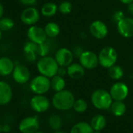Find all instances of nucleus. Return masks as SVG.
<instances>
[{
    "label": "nucleus",
    "instance_id": "f257e3e1",
    "mask_svg": "<svg viewBox=\"0 0 133 133\" xmlns=\"http://www.w3.org/2000/svg\"><path fill=\"white\" fill-rule=\"evenodd\" d=\"M75 101V97L74 94L66 89L56 92L52 98V106L59 110H68L73 108Z\"/></svg>",
    "mask_w": 133,
    "mask_h": 133
},
{
    "label": "nucleus",
    "instance_id": "f03ea898",
    "mask_svg": "<svg viewBox=\"0 0 133 133\" xmlns=\"http://www.w3.org/2000/svg\"><path fill=\"white\" fill-rule=\"evenodd\" d=\"M59 66L54 57L45 56L41 57L37 62V69L40 75L52 78L58 73Z\"/></svg>",
    "mask_w": 133,
    "mask_h": 133
},
{
    "label": "nucleus",
    "instance_id": "7ed1b4c3",
    "mask_svg": "<svg viewBox=\"0 0 133 133\" xmlns=\"http://www.w3.org/2000/svg\"><path fill=\"white\" fill-rule=\"evenodd\" d=\"M113 101L114 99H112L110 92L103 89L95 90L91 95L92 104L98 110H109Z\"/></svg>",
    "mask_w": 133,
    "mask_h": 133
},
{
    "label": "nucleus",
    "instance_id": "20e7f679",
    "mask_svg": "<svg viewBox=\"0 0 133 133\" xmlns=\"http://www.w3.org/2000/svg\"><path fill=\"white\" fill-rule=\"evenodd\" d=\"M117 52L116 49L111 46L103 47L98 54L99 64L104 68H110L116 64L117 61Z\"/></svg>",
    "mask_w": 133,
    "mask_h": 133
},
{
    "label": "nucleus",
    "instance_id": "39448f33",
    "mask_svg": "<svg viewBox=\"0 0 133 133\" xmlns=\"http://www.w3.org/2000/svg\"><path fill=\"white\" fill-rule=\"evenodd\" d=\"M51 89V79L44 75L35 76L30 82V89L36 95H44Z\"/></svg>",
    "mask_w": 133,
    "mask_h": 133
},
{
    "label": "nucleus",
    "instance_id": "423d86ee",
    "mask_svg": "<svg viewBox=\"0 0 133 133\" xmlns=\"http://www.w3.org/2000/svg\"><path fill=\"white\" fill-rule=\"evenodd\" d=\"M78 59L79 63L87 70H92L99 65L98 55L91 50L83 51Z\"/></svg>",
    "mask_w": 133,
    "mask_h": 133
},
{
    "label": "nucleus",
    "instance_id": "0eeeda50",
    "mask_svg": "<svg viewBox=\"0 0 133 133\" xmlns=\"http://www.w3.org/2000/svg\"><path fill=\"white\" fill-rule=\"evenodd\" d=\"M39 126L40 124L37 116L26 117L21 121L18 128L21 133H35L38 131Z\"/></svg>",
    "mask_w": 133,
    "mask_h": 133
},
{
    "label": "nucleus",
    "instance_id": "6e6552de",
    "mask_svg": "<svg viewBox=\"0 0 133 133\" xmlns=\"http://www.w3.org/2000/svg\"><path fill=\"white\" fill-rule=\"evenodd\" d=\"M40 19V12L34 6L25 8L21 14V21L26 25L32 26L38 22Z\"/></svg>",
    "mask_w": 133,
    "mask_h": 133
},
{
    "label": "nucleus",
    "instance_id": "1a4fd4ad",
    "mask_svg": "<svg viewBox=\"0 0 133 133\" xmlns=\"http://www.w3.org/2000/svg\"><path fill=\"white\" fill-rule=\"evenodd\" d=\"M110 93L114 100L124 101L128 95V85L121 82H117L112 85L110 89Z\"/></svg>",
    "mask_w": 133,
    "mask_h": 133
},
{
    "label": "nucleus",
    "instance_id": "9d476101",
    "mask_svg": "<svg viewBox=\"0 0 133 133\" xmlns=\"http://www.w3.org/2000/svg\"><path fill=\"white\" fill-rule=\"evenodd\" d=\"M30 106L35 112L41 114L48 110L50 107V102L45 96L35 94L31 99Z\"/></svg>",
    "mask_w": 133,
    "mask_h": 133
},
{
    "label": "nucleus",
    "instance_id": "9b49d317",
    "mask_svg": "<svg viewBox=\"0 0 133 133\" xmlns=\"http://www.w3.org/2000/svg\"><path fill=\"white\" fill-rule=\"evenodd\" d=\"M27 36L29 41H31L38 45L45 42L48 38L45 29L35 24L29 27L27 31Z\"/></svg>",
    "mask_w": 133,
    "mask_h": 133
},
{
    "label": "nucleus",
    "instance_id": "f8f14e48",
    "mask_svg": "<svg viewBox=\"0 0 133 133\" xmlns=\"http://www.w3.org/2000/svg\"><path fill=\"white\" fill-rule=\"evenodd\" d=\"M74 53L68 48H60L55 53V59L59 66H68L74 60Z\"/></svg>",
    "mask_w": 133,
    "mask_h": 133
},
{
    "label": "nucleus",
    "instance_id": "ddd939ff",
    "mask_svg": "<svg viewBox=\"0 0 133 133\" xmlns=\"http://www.w3.org/2000/svg\"><path fill=\"white\" fill-rule=\"evenodd\" d=\"M117 30L118 34L125 38L133 37V18L124 17L117 23Z\"/></svg>",
    "mask_w": 133,
    "mask_h": 133
},
{
    "label": "nucleus",
    "instance_id": "4468645a",
    "mask_svg": "<svg viewBox=\"0 0 133 133\" xmlns=\"http://www.w3.org/2000/svg\"><path fill=\"white\" fill-rule=\"evenodd\" d=\"M12 76L15 82L23 85L27 83L30 80L31 72L26 66L17 64L15 66V68L14 69Z\"/></svg>",
    "mask_w": 133,
    "mask_h": 133
},
{
    "label": "nucleus",
    "instance_id": "2eb2a0df",
    "mask_svg": "<svg viewBox=\"0 0 133 133\" xmlns=\"http://www.w3.org/2000/svg\"><path fill=\"white\" fill-rule=\"evenodd\" d=\"M89 31L96 39H103L108 35V28L106 24L99 20L94 21L89 26Z\"/></svg>",
    "mask_w": 133,
    "mask_h": 133
},
{
    "label": "nucleus",
    "instance_id": "dca6fc26",
    "mask_svg": "<svg viewBox=\"0 0 133 133\" xmlns=\"http://www.w3.org/2000/svg\"><path fill=\"white\" fill-rule=\"evenodd\" d=\"M13 98V89L10 85L4 81H0V105L9 104Z\"/></svg>",
    "mask_w": 133,
    "mask_h": 133
},
{
    "label": "nucleus",
    "instance_id": "f3484780",
    "mask_svg": "<svg viewBox=\"0 0 133 133\" xmlns=\"http://www.w3.org/2000/svg\"><path fill=\"white\" fill-rule=\"evenodd\" d=\"M85 74V68L80 63H72L66 66V75L75 80L81 79Z\"/></svg>",
    "mask_w": 133,
    "mask_h": 133
},
{
    "label": "nucleus",
    "instance_id": "a211bd4d",
    "mask_svg": "<svg viewBox=\"0 0 133 133\" xmlns=\"http://www.w3.org/2000/svg\"><path fill=\"white\" fill-rule=\"evenodd\" d=\"M23 51L27 61L35 62L38 56V44L29 41L24 45Z\"/></svg>",
    "mask_w": 133,
    "mask_h": 133
},
{
    "label": "nucleus",
    "instance_id": "6ab92c4d",
    "mask_svg": "<svg viewBox=\"0 0 133 133\" xmlns=\"http://www.w3.org/2000/svg\"><path fill=\"white\" fill-rule=\"evenodd\" d=\"M15 68L12 59L8 56L0 57V76L6 77L12 75Z\"/></svg>",
    "mask_w": 133,
    "mask_h": 133
},
{
    "label": "nucleus",
    "instance_id": "aec40b11",
    "mask_svg": "<svg viewBox=\"0 0 133 133\" xmlns=\"http://www.w3.org/2000/svg\"><path fill=\"white\" fill-rule=\"evenodd\" d=\"M70 133H94V130L88 122L79 121L73 125Z\"/></svg>",
    "mask_w": 133,
    "mask_h": 133
},
{
    "label": "nucleus",
    "instance_id": "412c9836",
    "mask_svg": "<svg viewBox=\"0 0 133 133\" xmlns=\"http://www.w3.org/2000/svg\"><path fill=\"white\" fill-rule=\"evenodd\" d=\"M90 124L94 131H102L107 125V119L102 114H96L91 119Z\"/></svg>",
    "mask_w": 133,
    "mask_h": 133
},
{
    "label": "nucleus",
    "instance_id": "4be33fe9",
    "mask_svg": "<svg viewBox=\"0 0 133 133\" xmlns=\"http://www.w3.org/2000/svg\"><path fill=\"white\" fill-rule=\"evenodd\" d=\"M111 113L116 116V117H121L123 116L126 112V105L123 101H118V100H114L110 108Z\"/></svg>",
    "mask_w": 133,
    "mask_h": 133
},
{
    "label": "nucleus",
    "instance_id": "5701e85b",
    "mask_svg": "<svg viewBox=\"0 0 133 133\" xmlns=\"http://www.w3.org/2000/svg\"><path fill=\"white\" fill-rule=\"evenodd\" d=\"M58 11V6L52 2H48L45 3L41 8V14L44 17H51L56 14Z\"/></svg>",
    "mask_w": 133,
    "mask_h": 133
},
{
    "label": "nucleus",
    "instance_id": "b1692460",
    "mask_svg": "<svg viewBox=\"0 0 133 133\" xmlns=\"http://www.w3.org/2000/svg\"><path fill=\"white\" fill-rule=\"evenodd\" d=\"M50 79H51V89L53 91L56 92L65 89L66 81L63 76L56 75Z\"/></svg>",
    "mask_w": 133,
    "mask_h": 133
},
{
    "label": "nucleus",
    "instance_id": "393cba45",
    "mask_svg": "<svg viewBox=\"0 0 133 133\" xmlns=\"http://www.w3.org/2000/svg\"><path fill=\"white\" fill-rule=\"evenodd\" d=\"M45 34L49 38H56L60 33V28L58 24L55 22H49L44 28Z\"/></svg>",
    "mask_w": 133,
    "mask_h": 133
},
{
    "label": "nucleus",
    "instance_id": "a878e982",
    "mask_svg": "<svg viewBox=\"0 0 133 133\" xmlns=\"http://www.w3.org/2000/svg\"><path fill=\"white\" fill-rule=\"evenodd\" d=\"M108 75L109 77L115 81H118L121 79L124 76V70L119 65L114 64V66L108 68Z\"/></svg>",
    "mask_w": 133,
    "mask_h": 133
},
{
    "label": "nucleus",
    "instance_id": "bb28decb",
    "mask_svg": "<svg viewBox=\"0 0 133 133\" xmlns=\"http://www.w3.org/2000/svg\"><path fill=\"white\" fill-rule=\"evenodd\" d=\"M14 21L10 17H3L0 19V30L2 31V32L11 31L14 28Z\"/></svg>",
    "mask_w": 133,
    "mask_h": 133
},
{
    "label": "nucleus",
    "instance_id": "cd10ccee",
    "mask_svg": "<svg viewBox=\"0 0 133 133\" xmlns=\"http://www.w3.org/2000/svg\"><path fill=\"white\" fill-rule=\"evenodd\" d=\"M48 123L52 129L58 131L62 126V119L57 114H52L48 119Z\"/></svg>",
    "mask_w": 133,
    "mask_h": 133
},
{
    "label": "nucleus",
    "instance_id": "c85d7f7f",
    "mask_svg": "<svg viewBox=\"0 0 133 133\" xmlns=\"http://www.w3.org/2000/svg\"><path fill=\"white\" fill-rule=\"evenodd\" d=\"M73 109L77 113H79V114L84 113L88 109V103L83 99H75V101L74 103V105H73Z\"/></svg>",
    "mask_w": 133,
    "mask_h": 133
},
{
    "label": "nucleus",
    "instance_id": "c756f323",
    "mask_svg": "<svg viewBox=\"0 0 133 133\" xmlns=\"http://www.w3.org/2000/svg\"><path fill=\"white\" fill-rule=\"evenodd\" d=\"M58 11L63 15H68L72 11V4L68 1H63L58 6Z\"/></svg>",
    "mask_w": 133,
    "mask_h": 133
},
{
    "label": "nucleus",
    "instance_id": "7c9ffc66",
    "mask_svg": "<svg viewBox=\"0 0 133 133\" xmlns=\"http://www.w3.org/2000/svg\"><path fill=\"white\" fill-rule=\"evenodd\" d=\"M49 52V47L48 44L46 43V42L38 45V56H39L42 57V56H48Z\"/></svg>",
    "mask_w": 133,
    "mask_h": 133
},
{
    "label": "nucleus",
    "instance_id": "2f4dec72",
    "mask_svg": "<svg viewBox=\"0 0 133 133\" xmlns=\"http://www.w3.org/2000/svg\"><path fill=\"white\" fill-rule=\"evenodd\" d=\"M124 13L121 11V10H117L114 13L113 16H112V19H113V21L115 22L116 24L118 23L121 20H122L124 17Z\"/></svg>",
    "mask_w": 133,
    "mask_h": 133
},
{
    "label": "nucleus",
    "instance_id": "473e14b6",
    "mask_svg": "<svg viewBox=\"0 0 133 133\" xmlns=\"http://www.w3.org/2000/svg\"><path fill=\"white\" fill-rule=\"evenodd\" d=\"M21 4L25 6H34L37 3V0H19Z\"/></svg>",
    "mask_w": 133,
    "mask_h": 133
},
{
    "label": "nucleus",
    "instance_id": "72a5a7b5",
    "mask_svg": "<svg viewBox=\"0 0 133 133\" xmlns=\"http://www.w3.org/2000/svg\"><path fill=\"white\" fill-rule=\"evenodd\" d=\"M57 75L64 77L66 75V66H59Z\"/></svg>",
    "mask_w": 133,
    "mask_h": 133
},
{
    "label": "nucleus",
    "instance_id": "f704fd0d",
    "mask_svg": "<svg viewBox=\"0 0 133 133\" xmlns=\"http://www.w3.org/2000/svg\"><path fill=\"white\" fill-rule=\"evenodd\" d=\"M11 131V126L9 124H5L4 125L2 126V131L5 133H8Z\"/></svg>",
    "mask_w": 133,
    "mask_h": 133
},
{
    "label": "nucleus",
    "instance_id": "c9c22d12",
    "mask_svg": "<svg viewBox=\"0 0 133 133\" xmlns=\"http://www.w3.org/2000/svg\"><path fill=\"white\" fill-rule=\"evenodd\" d=\"M128 11L130 14L133 15V3L128 5Z\"/></svg>",
    "mask_w": 133,
    "mask_h": 133
},
{
    "label": "nucleus",
    "instance_id": "e433bc0d",
    "mask_svg": "<svg viewBox=\"0 0 133 133\" xmlns=\"http://www.w3.org/2000/svg\"><path fill=\"white\" fill-rule=\"evenodd\" d=\"M3 14H4V7L3 4L0 3V19L3 17Z\"/></svg>",
    "mask_w": 133,
    "mask_h": 133
},
{
    "label": "nucleus",
    "instance_id": "4c0bfd02",
    "mask_svg": "<svg viewBox=\"0 0 133 133\" xmlns=\"http://www.w3.org/2000/svg\"><path fill=\"white\" fill-rule=\"evenodd\" d=\"M119 1L123 3V4H125V5H129L130 3H133V0H119Z\"/></svg>",
    "mask_w": 133,
    "mask_h": 133
},
{
    "label": "nucleus",
    "instance_id": "58836bf2",
    "mask_svg": "<svg viewBox=\"0 0 133 133\" xmlns=\"http://www.w3.org/2000/svg\"><path fill=\"white\" fill-rule=\"evenodd\" d=\"M55 133H66V132H64V131H56Z\"/></svg>",
    "mask_w": 133,
    "mask_h": 133
},
{
    "label": "nucleus",
    "instance_id": "ea45409f",
    "mask_svg": "<svg viewBox=\"0 0 133 133\" xmlns=\"http://www.w3.org/2000/svg\"><path fill=\"white\" fill-rule=\"evenodd\" d=\"M2 31L1 30H0V41H1V39H2Z\"/></svg>",
    "mask_w": 133,
    "mask_h": 133
},
{
    "label": "nucleus",
    "instance_id": "a19ab883",
    "mask_svg": "<svg viewBox=\"0 0 133 133\" xmlns=\"http://www.w3.org/2000/svg\"><path fill=\"white\" fill-rule=\"evenodd\" d=\"M94 133H101V131H94Z\"/></svg>",
    "mask_w": 133,
    "mask_h": 133
},
{
    "label": "nucleus",
    "instance_id": "79ce46f5",
    "mask_svg": "<svg viewBox=\"0 0 133 133\" xmlns=\"http://www.w3.org/2000/svg\"><path fill=\"white\" fill-rule=\"evenodd\" d=\"M35 133H45V132H43V131H37L36 132H35Z\"/></svg>",
    "mask_w": 133,
    "mask_h": 133
},
{
    "label": "nucleus",
    "instance_id": "37998d69",
    "mask_svg": "<svg viewBox=\"0 0 133 133\" xmlns=\"http://www.w3.org/2000/svg\"><path fill=\"white\" fill-rule=\"evenodd\" d=\"M2 131V125H1V124H0V132Z\"/></svg>",
    "mask_w": 133,
    "mask_h": 133
},
{
    "label": "nucleus",
    "instance_id": "c03bdc74",
    "mask_svg": "<svg viewBox=\"0 0 133 133\" xmlns=\"http://www.w3.org/2000/svg\"><path fill=\"white\" fill-rule=\"evenodd\" d=\"M0 110H1V105H0Z\"/></svg>",
    "mask_w": 133,
    "mask_h": 133
}]
</instances>
